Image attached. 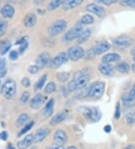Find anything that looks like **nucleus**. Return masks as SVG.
I'll use <instances>...</instances> for the list:
<instances>
[{"label": "nucleus", "instance_id": "052dcab7", "mask_svg": "<svg viewBox=\"0 0 135 149\" xmlns=\"http://www.w3.org/2000/svg\"><path fill=\"white\" fill-rule=\"evenodd\" d=\"M0 84H1V81H0Z\"/></svg>", "mask_w": 135, "mask_h": 149}, {"label": "nucleus", "instance_id": "5701e85b", "mask_svg": "<svg viewBox=\"0 0 135 149\" xmlns=\"http://www.w3.org/2000/svg\"><path fill=\"white\" fill-rule=\"evenodd\" d=\"M92 33V29H90V28H87V29H84L83 33H81V35L80 36L79 38L77 39V40H78V43L83 44L85 42H87L89 38H90V36H91Z\"/></svg>", "mask_w": 135, "mask_h": 149}, {"label": "nucleus", "instance_id": "c85d7f7f", "mask_svg": "<svg viewBox=\"0 0 135 149\" xmlns=\"http://www.w3.org/2000/svg\"><path fill=\"white\" fill-rule=\"evenodd\" d=\"M63 2H64L63 0H53V1H51L48 4L47 9L49 11H53V10L56 9V8H58L60 7L61 6H62Z\"/></svg>", "mask_w": 135, "mask_h": 149}, {"label": "nucleus", "instance_id": "c9c22d12", "mask_svg": "<svg viewBox=\"0 0 135 149\" xmlns=\"http://www.w3.org/2000/svg\"><path fill=\"white\" fill-rule=\"evenodd\" d=\"M29 97H30V93L28 91H25L23 93V94L21 95L20 98V102L22 105H25L28 102L29 100Z\"/></svg>", "mask_w": 135, "mask_h": 149}, {"label": "nucleus", "instance_id": "f03ea898", "mask_svg": "<svg viewBox=\"0 0 135 149\" xmlns=\"http://www.w3.org/2000/svg\"><path fill=\"white\" fill-rule=\"evenodd\" d=\"M17 91L16 82L12 78H9L1 87L0 93L6 100H11L14 97Z\"/></svg>", "mask_w": 135, "mask_h": 149}, {"label": "nucleus", "instance_id": "c03bdc74", "mask_svg": "<svg viewBox=\"0 0 135 149\" xmlns=\"http://www.w3.org/2000/svg\"><path fill=\"white\" fill-rule=\"evenodd\" d=\"M114 117L116 119H119L120 118V104L119 102H117L116 106V111L114 114Z\"/></svg>", "mask_w": 135, "mask_h": 149}, {"label": "nucleus", "instance_id": "8fccbe9b", "mask_svg": "<svg viewBox=\"0 0 135 149\" xmlns=\"http://www.w3.org/2000/svg\"><path fill=\"white\" fill-rule=\"evenodd\" d=\"M1 139H2L3 141H6L8 139V133L7 132H2L1 133Z\"/></svg>", "mask_w": 135, "mask_h": 149}, {"label": "nucleus", "instance_id": "4d7b16f0", "mask_svg": "<svg viewBox=\"0 0 135 149\" xmlns=\"http://www.w3.org/2000/svg\"><path fill=\"white\" fill-rule=\"evenodd\" d=\"M7 149H15V148H14V146H13L12 145H9L8 147L7 148Z\"/></svg>", "mask_w": 135, "mask_h": 149}, {"label": "nucleus", "instance_id": "bb28decb", "mask_svg": "<svg viewBox=\"0 0 135 149\" xmlns=\"http://www.w3.org/2000/svg\"><path fill=\"white\" fill-rule=\"evenodd\" d=\"M116 69L121 73H128L131 69V66L128 63L122 62L116 65Z\"/></svg>", "mask_w": 135, "mask_h": 149}, {"label": "nucleus", "instance_id": "1a4fd4ad", "mask_svg": "<svg viewBox=\"0 0 135 149\" xmlns=\"http://www.w3.org/2000/svg\"><path fill=\"white\" fill-rule=\"evenodd\" d=\"M69 59L68 54L65 53V52H62V53L59 54L56 56H55L52 60H51L50 66L51 68L57 69V68L60 67L61 65H62L63 64L66 63Z\"/></svg>", "mask_w": 135, "mask_h": 149}, {"label": "nucleus", "instance_id": "72a5a7b5", "mask_svg": "<svg viewBox=\"0 0 135 149\" xmlns=\"http://www.w3.org/2000/svg\"><path fill=\"white\" fill-rule=\"evenodd\" d=\"M56 77H57L58 80L60 81V82H62V83H65V82H66L67 81L69 80V78H70V74H69V72H60L58 73Z\"/></svg>", "mask_w": 135, "mask_h": 149}, {"label": "nucleus", "instance_id": "a18cd8bd", "mask_svg": "<svg viewBox=\"0 0 135 149\" xmlns=\"http://www.w3.org/2000/svg\"><path fill=\"white\" fill-rule=\"evenodd\" d=\"M30 84H31L30 80H29V78H27V77H24V78L21 80V84L24 86V87H29V86H30Z\"/></svg>", "mask_w": 135, "mask_h": 149}, {"label": "nucleus", "instance_id": "393cba45", "mask_svg": "<svg viewBox=\"0 0 135 149\" xmlns=\"http://www.w3.org/2000/svg\"><path fill=\"white\" fill-rule=\"evenodd\" d=\"M29 119H30V116L28 114H26V113H23V114L20 115V116L18 117L17 119V126L19 127H21L25 125L27 122L29 121Z\"/></svg>", "mask_w": 135, "mask_h": 149}, {"label": "nucleus", "instance_id": "a211bd4d", "mask_svg": "<svg viewBox=\"0 0 135 149\" xmlns=\"http://www.w3.org/2000/svg\"><path fill=\"white\" fill-rule=\"evenodd\" d=\"M99 72L105 76H111L114 72V69L110 64L101 63L98 65Z\"/></svg>", "mask_w": 135, "mask_h": 149}, {"label": "nucleus", "instance_id": "c756f323", "mask_svg": "<svg viewBox=\"0 0 135 149\" xmlns=\"http://www.w3.org/2000/svg\"><path fill=\"white\" fill-rule=\"evenodd\" d=\"M47 74H43L41 78H39L38 80V81L36 82V84H35V91H38V90H41L43 87V86L44 85L45 82L47 81Z\"/></svg>", "mask_w": 135, "mask_h": 149}, {"label": "nucleus", "instance_id": "ea45409f", "mask_svg": "<svg viewBox=\"0 0 135 149\" xmlns=\"http://www.w3.org/2000/svg\"><path fill=\"white\" fill-rule=\"evenodd\" d=\"M18 57H19V54H18L17 51H15V50L11 51V53L9 54V59L10 60H12V61H15V60H17Z\"/></svg>", "mask_w": 135, "mask_h": 149}, {"label": "nucleus", "instance_id": "4c0bfd02", "mask_svg": "<svg viewBox=\"0 0 135 149\" xmlns=\"http://www.w3.org/2000/svg\"><path fill=\"white\" fill-rule=\"evenodd\" d=\"M39 68H38L36 65H29V68H28V71H29V72L30 73V74H34L38 72L39 71Z\"/></svg>", "mask_w": 135, "mask_h": 149}, {"label": "nucleus", "instance_id": "603ef678", "mask_svg": "<svg viewBox=\"0 0 135 149\" xmlns=\"http://www.w3.org/2000/svg\"><path fill=\"white\" fill-rule=\"evenodd\" d=\"M123 149H135V147L132 145H128V146H125Z\"/></svg>", "mask_w": 135, "mask_h": 149}, {"label": "nucleus", "instance_id": "864d4df0", "mask_svg": "<svg viewBox=\"0 0 135 149\" xmlns=\"http://www.w3.org/2000/svg\"><path fill=\"white\" fill-rule=\"evenodd\" d=\"M132 71L135 73V59H134V63L132 65Z\"/></svg>", "mask_w": 135, "mask_h": 149}, {"label": "nucleus", "instance_id": "7ed1b4c3", "mask_svg": "<svg viewBox=\"0 0 135 149\" xmlns=\"http://www.w3.org/2000/svg\"><path fill=\"white\" fill-rule=\"evenodd\" d=\"M105 91V83L104 81H96L92 83L89 87L87 95L89 97L100 99L102 97Z\"/></svg>", "mask_w": 135, "mask_h": 149}, {"label": "nucleus", "instance_id": "6e6d98bb", "mask_svg": "<svg viewBox=\"0 0 135 149\" xmlns=\"http://www.w3.org/2000/svg\"><path fill=\"white\" fill-rule=\"evenodd\" d=\"M65 149H78V148L77 147H75V146H69V147L66 148Z\"/></svg>", "mask_w": 135, "mask_h": 149}, {"label": "nucleus", "instance_id": "bf43d9fd", "mask_svg": "<svg viewBox=\"0 0 135 149\" xmlns=\"http://www.w3.org/2000/svg\"><path fill=\"white\" fill-rule=\"evenodd\" d=\"M0 139H1V134H0Z\"/></svg>", "mask_w": 135, "mask_h": 149}, {"label": "nucleus", "instance_id": "9b49d317", "mask_svg": "<svg viewBox=\"0 0 135 149\" xmlns=\"http://www.w3.org/2000/svg\"><path fill=\"white\" fill-rule=\"evenodd\" d=\"M51 55L48 52H43L40 54L35 60V65L39 69H43L49 63L51 62Z\"/></svg>", "mask_w": 135, "mask_h": 149}, {"label": "nucleus", "instance_id": "6ab92c4d", "mask_svg": "<svg viewBox=\"0 0 135 149\" xmlns=\"http://www.w3.org/2000/svg\"><path fill=\"white\" fill-rule=\"evenodd\" d=\"M33 134L27 135L24 139L20 140V142H17V148L19 149H27L33 142Z\"/></svg>", "mask_w": 135, "mask_h": 149}, {"label": "nucleus", "instance_id": "09e8293b", "mask_svg": "<svg viewBox=\"0 0 135 149\" xmlns=\"http://www.w3.org/2000/svg\"><path fill=\"white\" fill-rule=\"evenodd\" d=\"M104 130H105L107 133H110L112 130L111 126L109 125V124H108V125H106L105 127V128H104Z\"/></svg>", "mask_w": 135, "mask_h": 149}, {"label": "nucleus", "instance_id": "5fc2aeb1", "mask_svg": "<svg viewBox=\"0 0 135 149\" xmlns=\"http://www.w3.org/2000/svg\"><path fill=\"white\" fill-rule=\"evenodd\" d=\"M131 54H132V55L133 56L134 59H135V47L131 51Z\"/></svg>", "mask_w": 135, "mask_h": 149}, {"label": "nucleus", "instance_id": "37998d69", "mask_svg": "<svg viewBox=\"0 0 135 149\" xmlns=\"http://www.w3.org/2000/svg\"><path fill=\"white\" fill-rule=\"evenodd\" d=\"M128 97L133 101H135V82L134 84L132 86V89L129 91V93H128Z\"/></svg>", "mask_w": 135, "mask_h": 149}, {"label": "nucleus", "instance_id": "79ce46f5", "mask_svg": "<svg viewBox=\"0 0 135 149\" xmlns=\"http://www.w3.org/2000/svg\"><path fill=\"white\" fill-rule=\"evenodd\" d=\"M28 47H29V43H28V42L26 41V39L25 41H24L23 43L20 45V54H23L25 52L26 50L28 48Z\"/></svg>", "mask_w": 135, "mask_h": 149}, {"label": "nucleus", "instance_id": "423d86ee", "mask_svg": "<svg viewBox=\"0 0 135 149\" xmlns=\"http://www.w3.org/2000/svg\"><path fill=\"white\" fill-rule=\"evenodd\" d=\"M83 25L81 24H78L74 26V27H72L70 30L67 32L65 34V39L68 42L73 41L74 39H78L81 35V33L83 32Z\"/></svg>", "mask_w": 135, "mask_h": 149}, {"label": "nucleus", "instance_id": "cd10ccee", "mask_svg": "<svg viewBox=\"0 0 135 149\" xmlns=\"http://www.w3.org/2000/svg\"><path fill=\"white\" fill-rule=\"evenodd\" d=\"M122 100H123V105L124 106L127 108H132L133 106H134L135 105V101H133L131 99L128 97V93H125V94L123 95L122 96Z\"/></svg>", "mask_w": 135, "mask_h": 149}, {"label": "nucleus", "instance_id": "dca6fc26", "mask_svg": "<svg viewBox=\"0 0 135 149\" xmlns=\"http://www.w3.org/2000/svg\"><path fill=\"white\" fill-rule=\"evenodd\" d=\"M68 116H69V111H67V110L60 111V113L56 114V115H54L51 118V120H50V124L52 126L57 125V124H60L62 121H64Z\"/></svg>", "mask_w": 135, "mask_h": 149}, {"label": "nucleus", "instance_id": "e433bc0d", "mask_svg": "<svg viewBox=\"0 0 135 149\" xmlns=\"http://www.w3.org/2000/svg\"><path fill=\"white\" fill-rule=\"evenodd\" d=\"M119 4L123 6H128L135 9V0H122Z\"/></svg>", "mask_w": 135, "mask_h": 149}, {"label": "nucleus", "instance_id": "b1692460", "mask_svg": "<svg viewBox=\"0 0 135 149\" xmlns=\"http://www.w3.org/2000/svg\"><path fill=\"white\" fill-rule=\"evenodd\" d=\"M53 107H54V100L51 99L47 102V105L45 106L44 111V115L45 118H49L53 115Z\"/></svg>", "mask_w": 135, "mask_h": 149}, {"label": "nucleus", "instance_id": "6e6552de", "mask_svg": "<svg viewBox=\"0 0 135 149\" xmlns=\"http://www.w3.org/2000/svg\"><path fill=\"white\" fill-rule=\"evenodd\" d=\"M114 44L117 47L124 49V48H127L132 45L133 44V39L128 36L123 35V36H119L114 38Z\"/></svg>", "mask_w": 135, "mask_h": 149}, {"label": "nucleus", "instance_id": "f8f14e48", "mask_svg": "<svg viewBox=\"0 0 135 149\" xmlns=\"http://www.w3.org/2000/svg\"><path fill=\"white\" fill-rule=\"evenodd\" d=\"M50 133H51V131L48 128H40L35 133L33 136V142L39 143V142H43L50 135Z\"/></svg>", "mask_w": 135, "mask_h": 149}, {"label": "nucleus", "instance_id": "aec40b11", "mask_svg": "<svg viewBox=\"0 0 135 149\" xmlns=\"http://www.w3.org/2000/svg\"><path fill=\"white\" fill-rule=\"evenodd\" d=\"M121 60V56L116 53H109L107 54L106 55L102 56L101 61L103 63H108L110 64V63L117 62Z\"/></svg>", "mask_w": 135, "mask_h": 149}, {"label": "nucleus", "instance_id": "2f4dec72", "mask_svg": "<svg viewBox=\"0 0 135 149\" xmlns=\"http://www.w3.org/2000/svg\"><path fill=\"white\" fill-rule=\"evenodd\" d=\"M94 22V17L91 15H85L82 17L80 20V24H84V25H89L92 24Z\"/></svg>", "mask_w": 135, "mask_h": 149}, {"label": "nucleus", "instance_id": "9d476101", "mask_svg": "<svg viewBox=\"0 0 135 149\" xmlns=\"http://www.w3.org/2000/svg\"><path fill=\"white\" fill-rule=\"evenodd\" d=\"M86 10L90 13H92L96 16L102 18L106 15V11H105V8L101 6H98L97 4L95 3H90L87 5L86 7Z\"/></svg>", "mask_w": 135, "mask_h": 149}, {"label": "nucleus", "instance_id": "ddd939ff", "mask_svg": "<svg viewBox=\"0 0 135 149\" xmlns=\"http://www.w3.org/2000/svg\"><path fill=\"white\" fill-rule=\"evenodd\" d=\"M110 43L107 41H101L98 42L92 47V50L94 51V54L96 55H100L105 53L108 50H110Z\"/></svg>", "mask_w": 135, "mask_h": 149}, {"label": "nucleus", "instance_id": "20e7f679", "mask_svg": "<svg viewBox=\"0 0 135 149\" xmlns=\"http://www.w3.org/2000/svg\"><path fill=\"white\" fill-rule=\"evenodd\" d=\"M79 111H80L85 117L93 122H98L101 120V112L98 110V109L95 107H83L79 108Z\"/></svg>", "mask_w": 135, "mask_h": 149}, {"label": "nucleus", "instance_id": "7c9ffc66", "mask_svg": "<svg viewBox=\"0 0 135 149\" xmlns=\"http://www.w3.org/2000/svg\"><path fill=\"white\" fill-rule=\"evenodd\" d=\"M56 90V85L55 84V82L51 81L49 82L48 84L46 85L44 88V93L47 94H51L53 92H55Z\"/></svg>", "mask_w": 135, "mask_h": 149}, {"label": "nucleus", "instance_id": "3c124183", "mask_svg": "<svg viewBox=\"0 0 135 149\" xmlns=\"http://www.w3.org/2000/svg\"><path fill=\"white\" fill-rule=\"evenodd\" d=\"M6 73H7V69L1 70V71H0V78H3V77L6 76Z\"/></svg>", "mask_w": 135, "mask_h": 149}, {"label": "nucleus", "instance_id": "f257e3e1", "mask_svg": "<svg viewBox=\"0 0 135 149\" xmlns=\"http://www.w3.org/2000/svg\"><path fill=\"white\" fill-rule=\"evenodd\" d=\"M89 75L87 73L80 74V75H78L77 78H74L73 80L69 82L68 84V89L71 92L83 89L89 84Z\"/></svg>", "mask_w": 135, "mask_h": 149}, {"label": "nucleus", "instance_id": "a878e982", "mask_svg": "<svg viewBox=\"0 0 135 149\" xmlns=\"http://www.w3.org/2000/svg\"><path fill=\"white\" fill-rule=\"evenodd\" d=\"M11 47V44L8 40L1 41V42H0V54H6Z\"/></svg>", "mask_w": 135, "mask_h": 149}, {"label": "nucleus", "instance_id": "4468645a", "mask_svg": "<svg viewBox=\"0 0 135 149\" xmlns=\"http://www.w3.org/2000/svg\"><path fill=\"white\" fill-rule=\"evenodd\" d=\"M46 101V97L42 93H38L30 101V107L33 109H38Z\"/></svg>", "mask_w": 135, "mask_h": 149}, {"label": "nucleus", "instance_id": "39448f33", "mask_svg": "<svg viewBox=\"0 0 135 149\" xmlns=\"http://www.w3.org/2000/svg\"><path fill=\"white\" fill-rule=\"evenodd\" d=\"M68 26V23L65 20H56L55 23L50 26L48 30L49 35L51 36H55L56 35L60 34L65 31Z\"/></svg>", "mask_w": 135, "mask_h": 149}, {"label": "nucleus", "instance_id": "0eeeda50", "mask_svg": "<svg viewBox=\"0 0 135 149\" xmlns=\"http://www.w3.org/2000/svg\"><path fill=\"white\" fill-rule=\"evenodd\" d=\"M67 54H68L69 58L74 62L78 61L81 58H83L85 55L84 50L83 47H80V46H73V47H70Z\"/></svg>", "mask_w": 135, "mask_h": 149}, {"label": "nucleus", "instance_id": "de8ad7c7", "mask_svg": "<svg viewBox=\"0 0 135 149\" xmlns=\"http://www.w3.org/2000/svg\"><path fill=\"white\" fill-rule=\"evenodd\" d=\"M47 149H65L63 146L61 145H53V146H51V147H48Z\"/></svg>", "mask_w": 135, "mask_h": 149}, {"label": "nucleus", "instance_id": "f3484780", "mask_svg": "<svg viewBox=\"0 0 135 149\" xmlns=\"http://www.w3.org/2000/svg\"><path fill=\"white\" fill-rule=\"evenodd\" d=\"M15 10L13 6H11V5H5V6L2 7V10H1V15L4 18L6 19H11L12 18L14 15H15Z\"/></svg>", "mask_w": 135, "mask_h": 149}, {"label": "nucleus", "instance_id": "13d9d810", "mask_svg": "<svg viewBox=\"0 0 135 149\" xmlns=\"http://www.w3.org/2000/svg\"><path fill=\"white\" fill-rule=\"evenodd\" d=\"M30 149H38V148L36 147V146H35V147H33V148H31Z\"/></svg>", "mask_w": 135, "mask_h": 149}, {"label": "nucleus", "instance_id": "49530a36", "mask_svg": "<svg viewBox=\"0 0 135 149\" xmlns=\"http://www.w3.org/2000/svg\"><path fill=\"white\" fill-rule=\"evenodd\" d=\"M6 69V59H0V71Z\"/></svg>", "mask_w": 135, "mask_h": 149}, {"label": "nucleus", "instance_id": "58836bf2", "mask_svg": "<svg viewBox=\"0 0 135 149\" xmlns=\"http://www.w3.org/2000/svg\"><path fill=\"white\" fill-rule=\"evenodd\" d=\"M97 2L103 4L105 6H109L116 2V0H97Z\"/></svg>", "mask_w": 135, "mask_h": 149}, {"label": "nucleus", "instance_id": "473e14b6", "mask_svg": "<svg viewBox=\"0 0 135 149\" xmlns=\"http://www.w3.org/2000/svg\"><path fill=\"white\" fill-rule=\"evenodd\" d=\"M35 124V122L34 121H30L29 122L28 124H26V125L24 127H23V129L20 130V132L19 133V135H18V136H23V135H24L25 133H26L27 132H29V130H30L33 127V126H34Z\"/></svg>", "mask_w": 135, "mask_h": 149}, {"label": "nucleus", "instance_id": "2eb2a0df", "mask_svg": "<svg viewBox=\"0 0 135 149\" xmlns=\"http://www.w3.org/2000/svg\"><path fill=\"white\" fill-rule=\"evenodd\" d=\"M53 139L57 145L63 146L68 142V136L66 133L62 130H57L53 135Z\"/></svg>", "mask_w": 135, "mask_h": 149}, {"label": "nucleus", "instance_id": "4be33fe9", "mask_svg": "<svg viewBox=\"0 0 135 149\" xmlns=\"http://www.w3.org/2000/svg\"><path fill=\"white\" fill-rule=\"evenodd\" d=\"M37 23V17L34 14H29L24 17V24L26 27H33Z\"/></svg>", "mask_w": 135, "mask_h": 149}, {"label": "nucleus", "instance_id": "a19ab883", "mask_svg": "<svg viewBox=\"0 0 135 149\" xmlns=\"http://www.w3.org/2000/svg\"><path fill=\"white\" fill-rule=\"evenodd\" d=\"M126 123L129 126H132L135 123V118L132 115H128V116H126L125 118Z\"/></svg>", "mask_w": 135, "mask_h": 149}, {"label": "nucleus", "instance_id": "412c9836", "mask_svg": "<svg viewBox=\"0 0 135 149\" xmlns=\"http://www.w3.org/2000/svg\"><path fill=\"white\" fill-rule=\"evenodd\" d=\"M83 0H67L63 2V8L65 10H69L75 8L76 7L80 6L83 3Z\"/></svg>", "mask_w": 135, "mask_h": 149}, {"label": "nucleus", "instance_id": "f704fd0d", "mask_svg": "<svg viewBox=\"0 0 135 149\" xmlns=\"http://www.w3.org/2000/svg\"><path fill=\"white\" fill-rule=\"evenodd\" d=\"M8 23L3 19L0 18V36H2L7 31Z\"/></svg>", "mask_w": 135, "mask_h": 149}]
</instances>
